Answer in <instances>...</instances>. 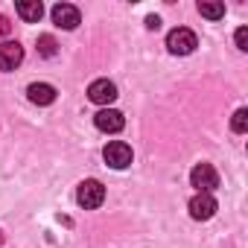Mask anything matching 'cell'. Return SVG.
I'll use <instances>...</instances> for the list:
<instances>
[{"instance_id":"cell-1","label":"cell","mask_w":248,"mask_h":248,"mask_svg":"<svg viewBox=\"0 0 248 248\" xmlns=\"http://www.w3.org/2000/svg\"><path fill=\"white\" fill-rule=\"evenodd\" d=\"M196 47H199V38H196V32L187 30V27H175V30L167 35V50H170L172 56H190Z\"/></svg>"},{"instance_id":"cell-2","label":"cell","mask_w":248,"mask_h":248,"mask_svg":"<svg viewBox=\"0 0 248 248\" xmlns=\"http://www.w3.org/2000/svg\"><path fill=\"white\" fill-rule=\"evenodd\" d=\"M76 202H79L85 210H93V207H99V204L105 202V187H102L96 178H88V181L79 184V190H76Z\"/></svg>"},{"instance_id":"cell-3","label":"cell","mask_w":248,"mask_h":248,"mask_svg":"<svg viewBox=\"0 0 248 248\" xmlns=\"http://www.w3.org/2000/svg\"><path fill=\"white\" fill-rule=\"evenodd\" d=\"M102 158H105V164L114 167V170H126V167L132 164V146L123 143V140H111V143L102 149Z\"/></svg>"},{"instance_id":"cell-4","label":"cell","mask_w":248,"mask_h":248,"mask_svg":"<svg viewBox=\"0 0 248 248\" xmlns=\"http://www.w3.org/2000/svg\"><path fill=\"white\" fill-rule=\"evenodd\" d=\"M190 184L199 190V193H210L219 187V172L210 167V164H196L193 172H190Z\"/></svg>"},{"instance_id":"cell-5","label":"cell","mask_w":248,"mask_h":248,"mask_svg":"<svg viewBox=\"0 0 248 248\" xmlns=\"http://www.w3.org/2000/svg\"><path fill=\"white\" fill-rule=\"evenodd\" d=\"M93 126H96L99 132H105V135H117V132H123L126 120H123V114L114 111V108H102V111H96V117H93Z\"/></svg>"},{"instance_id":"cell-6","label":"cell","mask_w":248,"mask_h":248,"mask_svg":"<svg viewBox=\"0 0 248 248\" xmlns=\"http://www.w3.org/2000/svg\"><path fill=\"white\" fill-rule=\"evenodd\" d=\"M216 199L210 196V193H196L193 199H190V216L193 219H199V222H207V219H213V213H216Z\"/></svg>"},{"instance_id":"cell-7","label":"cell","mask_w":248,"mask_h":248,"mask_svg":"<svg viewBox=\"0 0 248 248\" xmlns=\"http://www.w3.org/2000/svg\"><path fill=\"white\" fill-rule=\"evenodd\" d=\"M88 99L96 102V105H111V102L117 99V85L108 82V79H96V82H91V88H88Z\"/></svg>"},{"instance_id":"cell-8","label":"cell","mask_w":248,"mask_h":248,"mask_svg":"<svg viewBox=\"0 0 248 248\" xmlns=\"http://www.w3.org/2000/svg\"><path fill=\"white\" fill-rule=\"evenodd\" d=\"M53 21H56V27H62V30H76L79 21H82V15H79V9H76L73 3H56V6H53Z\"/></svg>"},{"instance_id":"cell-9","label":"cell","mask_w":248,"mask_h":248,"mask_svg":"<svg viewBox=\"0 0 248 248\" xmlns=\"http://www.w3.org/2000/svg\"><path fill=\"white\" fill-rule=\"evenodd\" d=\"M24 62V47L18 41H3L0 44V70H15Z\"/></svg>"},{"instance_id":"cell-10","label":"cell","mask_w":248,"mask_h":248,"mask_svg":"<svg viewBox=\"0 0 248 248\" xmlns=\"http://www.w3.org/2000/svg\"><path fill=\"white\" fill-rule=\"evenodd\" d=\"M27 96H30L32 105H53L56 102V88L47 85V82H32L27 88Z\"/></svg>"},{"instance_id":"cell-11","label":"cell","mask_w":248,"mask_h":248,"mask_svg":"<svg viewBox=\"0 0 248 248\" xmlns=\"http://www.w3.org/2000/svg\"><path fill=\"white\" fill-rule=\"evenodd\" d=\"M18 15L27 21V24H38L41 15H44V6H41V0H18Z\"/></svg>"},{"instance_id":"cell-12","label":"cell","mask_w":248,"mask_h":248,"mask_svg":"<svg viewBox=\"0 0 248 248\" xmlns=\"http://www.w3.org/2000/svg\"><path fill=\"white\" fill-rule=\"evenodd\" d=\"M199 12H202L207 21L225 18V6H222V3H213V0H202V3H199Z\"/></svg>"},{"instance_id":"cell-13","label":"cell","mask_w":248,"mask_h":248,"mask_svg":"<svg viewBox=\"0 0 248 248\" xmlns=\"http://www.w3.org/2000/svg\"><path fill=\"white\" fill-rule=\"evenodd\" d=\"M59 53V44H56V38L53 35H38V56H44V59H53Z\"/></svg>"},{"instance_id":"cell-14","label":"cell","mask_w":248,"mask_h":248,"mask_svg":"<svg viewBox=\"0 0 248 248\" xmlns=\"http://www.w3.org/2000/svg\"><path fill=\"white\" fill-rule=\"evenodd\" d=\"M231 129H233L236 135H245V132H248V111H245V108H239V111L233 114V120H231Z\"/></svg>"},{"instance_id":"cell-15","label":"cell","mask_w":248,"mask_h":248,"mask_svg":"<svg viewBox=\"0 0 248 248\" xmlns=\"http://www.w3.org/2000/svg\"><path fill=\"white\" fill-rule=\"evenodd\" d=\"M233 38H236V50H242V53H245V50H248V27H239Z\"/></svg>"},{"instance_id":"cell-16","label":"cell","mask_w":248,"mask_h":248,"mask_svg":"<svg viewBox=\"0 0 248 248\" xmlns=\"http://www.w3.org/2000/svg\"><path fill=\"white\" fill-rule=\"evenodd\" d=\"M12 32V24H9V18L6 15H0V38H6Z\"/></svg>"},{"instance_id":"cell-17","label":"cell","mask_w":248,"mask_h":248,"mask_svg":"<svg viewBox=\"0 0 248 248\" xmlns=\"http://www.w3.org/2000/svg\"><path fill=\"white\" fill-rule=\"evenodd\" d=\"M146 27H149V30H158V27H161V18H158V15H149V18H146Z\"/></svg>"},{"instance_id":"cell-18","label":"cell","mask_w":248,"mask_h":248,"mask_svg":"<svg viewBox=\"0 0 248 248\" xmlns=\"http://www.w3.org/2000/svg\"><path fill=\"white\" fill-rule=\"evenodd\" d=\"M0 245H3V233H0Z\"/></svg>"}]
</instances>
